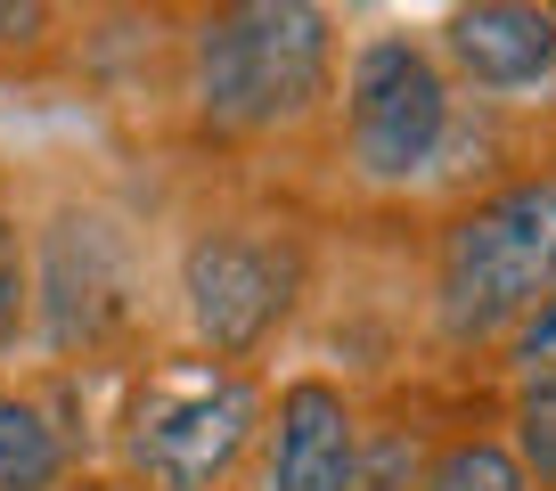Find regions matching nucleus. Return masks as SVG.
<instances>
[{
	"instance_id": "nucleus-2",
	"label": "nucleus",
	"mask_w": 556,
	"mask_h": 491,
	"mask_svg": "<svg viewBox=\"0 0 556 491\" xmlns=\"http://www.w3.org/2000/svg\"><path fill=\"white\" fill-rule=\"evenodd\" d=\"M270 386L254 368L222 361H148L131 402L115 418V475L123 491H245V467L262 458Z\"/></svg>"
},
{
	"instance_id": "nucleus-3",
	"label": "nucleus",
	"mask_w": 556,
	"mask_h": 491,
	"mask_svg": "<svg viewBox=\"0 0 556 491\" xmlns=\"http://www.w3.org/2000/svg\"><path fill=\"white\" fill-rule=\"evenodd\" d=\"M556 287V164L458 197L434 238V336L451 352L507 344Z\"/></svg>"
},
{
	"instance_id": "nucleus-16",
	"label": "nucleus",
	"mask_w": 556,
	"mask_h": 491,
	"mask_svg": "<svg viewBox=\"0 0 556 491\" xmlns=\"http://www.w3.org/2000/svg\"><path fill=\"white\" fill-rule=\"evenodd\" d=\"M74 491H90V483H74Z\"/></svg>"
},
{
	"instance_id": "nucleus-9",
	"label": "nucleus",
	"mask_w": 556,
	"mask_h": 491,
	"mask_svg": "<svg viewBox=\"0 0 556 491\" xmlns=\"http://www.w3.org/2000/svg\"><path fill=\"white\" fill-rule=\"evenodd\" d=\"M90 458V426L74 410V377H0V491H74Z\"/></svg>"
},
{
	"instance_id": "nucleus-11",
	"label": "nucleus",
	"mask_w": 556,
	"mask_h": 491,
	"mask_svg": "<svg viewBox=\"0 0 556 491\" xmlns=\"http://www.w3.org/2000/svg\"><path fill=\"white\" fill-rule=\"evenodd\" d=\"M507 451L523 458L532 483H556V361L516 377V402H507Z\"/></svg>"
},
{
	"instance_id": "nucleus-6",
	"label": "nucleus",
	"mask_w": 556,
	"mask_h": 491,
	"mask_svg": "<svg viewBox=\"0 0 556 491\" xmlns=\"http://www.w3.org/2000/svg\"><path fill=\"white\" fill-rule=\"evenodd\" d=\"M458 83L417 34H368L352 41L344 83H336V148L361 189H426L451 148Z\"/></svg>"
},
{
	"instance_id": "nucleus-12",
	"label": "nucleus",
	"mask_w": 556,
	"mask_h": 491,
	"mask_svg": "<svg viewBox=\"0 0 556 491\" xmlns=\"http://www.w3.org/2000/svg\"><path fill=\"white\" fill-rule=\"evenodd\" d=\"M34 336V229L0 205V361Z\"/></svg>"
},
{
	"instance_id": "nucleus-14",
	"label": "nucleus",
	"mask_w": 556,
	"mask_h": 491,
	"mask_svg": "<svg viewBox=\"0 0 556 491\" xmlns=\"http://www.w3.org/2000/svg\"><path fill=\"white\" fill-rule=\"evenodd\" d=\"M500 361L516 368V377H532V368H548V361H556V287H548V295H540L532 312L516 319V336L500 344Z\"/></svg>"
},
{
	"instance_id": "nucleus-15",
	"label": "nucleus",
	"mask_w": 556,
	"mask_h": 491,
	"mask_svg": "<svg viewBox=\"0 0 556 491\" xmlns=\"http://www.w3.org/2000/svg\"><path fill=\"white\" fill-rule=\"evenodd\" d=\"M58 9H34V0H25V9H0V58H25V50H50L58 41Z\"/></svg>"
},
{
	"instance_id": "nucleus-13",
	"label": "nucleus",
	"mask_w": 556,
	"mask_h": 491,
	"mask_svg": "<svg viewBox=\"0 0 556 491\" xmlns=\"http://www.w3.org/2000/svg\"><path fill=\"white\" fill-rule=\"evenodd\" d=\"M426 483V442L409 426H368L361 442V491H417Z\"/></svg>"
},
{
	"instance_id": "nucleus-1",
	"label": "nucleus",
	"mask_w": 556,
	"mask_h": 491,
	"mask_svg": "<svg viewBox=\"0 0 556 491\" xmlns=\"http://www.w3.org/2000/svg\"><path fill=\"white\" fill-rule=\"evenodd\" d=\"M180 106L205 148L287 140L336 106V17L312 0H238L180 34Z\"/></svg>"
},
{
	"instance_id": "nucleus-7",
	"label": "nucleus",
	"mask_w": 556,
	"mask_h": 491,
	"mask_svg": "<svg viewBox=\"0 0 556 491\" xmlns=\"http://www.w3.org/2000/svg\"><path fill=\"white\" fill-rule=\"evenodd\" d=\"M361 442H368V418L344 377L295 368L270 386L262 491H361Z\"/></svg>"
},
{
	"instance_id": "nucleus-4",
	"label": "nucleus",
	"mask_w": 556,
	"mask_h": 491,
	"mask_svg": "<svg viewBox=\"0 0 556 491\" xmlns=\"http://www.w3.org/2000/svg\"><path fill=\"white\" fill-rule=\"evenodd\" d=\"M148 328V279L139 246L90 197H58L34 222V344L58 377L106 368Z\"/></svg>"
},
{
	"instance_id": "nucleus-8",
	"label": "nucleus",
	"mask_w": 556,
	"mask_h": 491,
	"mask_svg": "<svg viewBox=\"0 0 556 491\" xmlns=\"http://www.w3.org/2000/svg\"><path fill=\"white\" fill-rule=\"evenodd\" d=\"M434 58L483 106L523 99V90L556 83V9H540V0H475V9H451Z\"/></svg>"
},
{
	"instance_id": "nucleus-5",
	"label": "nucleus",
	"mask_w": 556,
	"mask_h": 491,
	"mask_svg": "<svg viewBox=\"0 0 556 491\" xmlns=\"http://www.w3.org/2000/svg\"><path fill=\"white\" fill-rule=\"evenodd\" d=\"M303 287H312V254H303V238L287 222L205 213L173 254V295H180L189 352L222 361V368H254L287 336Z\"/></svg>"
},
{
	"instance_id": "nucleus-10",
	"label": "nucleus",
	"mask_w": 556,
	"mask_h": 491,
	"mask_svg": "<svg viewBox=\"0 0 556 491\" xmlns=\"http://www.w3.org/2000/svg\"><path fill=\"white\" fill-rule=\"evenodd\" d=\"M417 491H532V475L507 451V435H451L426 458V483Z\"/></svg>"
}]
</instances>
